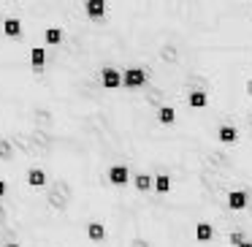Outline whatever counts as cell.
Instances as JSON below:
<instances>
[{
    "mask_svg": "<svg viewBox=\"0 0 252 247\" xmlns=\"http://www.w3.org/2000/svg\"><path fill=\"white\" fill-rule=\"evenodd\" d=\"M41 196H44V204H46L49 212L65 214L68 209H71V204H73V187L68 185L65 179H52L49 187H46Z\"/></svg>",
    "mask_w": 252,
    "mask_h": 247,
    "instance_id": "obj_1",
    "label": "cell"
},
{
    "mask_svg": "<svg viewBox=\"0 0 252 247\" xmlns=\"http://www.w3.org/2000/svg\"><path fill=\"white\" fill-rule=\"evenodd\" d=\"M149 82V71L141 66H133V63H125L122 66V90H130V93H136V90L147 87Z\"/></svg>",
    "mask_w": 252,
    "mask_h": 247,
    "instance_id": "obj_2",
    "label": "cell"
},
{
    "mask_svg": "<svg viewBox=\"0 0 252 247\" xmlns=\"http://www.w3.org/2000/svg\"><path fill=\"white\" fill-rule=\"evenodd\" d=\"M98 84H100V90H106V93L120 90L122 87V68L111 66V63H103V66L98 68Z\"/></svg>",
    "mask_w": 252,
    "mask_h": 247,
    "instance_id": "obj_3",
    "label": "cell"
},
{
    "mask_svg": "<svg viewBox=\"0 0 252 247\" xmlns=\"http://www.w3.org/2000/svg\"><path fill=\"white\" fill-rule=\"evenodd\" d=\"M222 207L233 214H241L247 207H250V196H247L244 187H230L228 193L222 196Z\"/></svg>",
    "mask_w": 252,
    "mask_h": 247,
    "instance_id": "obj_4",
    "label": "cell"
},
{
    "mask_svg": "<svg viewBox=\"0 0 252 247\" xmlns=\"http://www.w3.org/2000/svg\"><path fill=\"white\" fill-rule=\"evenodd\" d=\"M252 104V101H250ZM247 104V106H250ZM236 120V117H233ZM233 120H228V122H222V125L214 131V141L220 144V147H225V149H230V147H236L239 144V128H236V122Z\"/></svg>",
    "mask_w": 252,
    "mask_h": 247,
    "instance_id": "obj_5",
    "label": "cell"
},
{
    "mask_svg": "<svg viewBox=\"0 0 252 247\" xmlns=\"http://www.w3.org/2000/svg\"><path fill=\"white\" fill-rule=\"evenodd\" d=\"M130 176H133V171L127 169L125 163H111V166H106V179H109V185L111 187H127L130 185Z\"/></svg>",
    "mask_w": 252,
    "mask_h": 247,
    "instance_id": "obj_6",
    "label": "cell"
},
{
    "mask_svg": "<svg viewBox=\"0 0 252 247\" xmlns=\"http://www.w3.org/2000/svg\"><path fill=\"white\" fill-rule=\"evenodd\" d=\"M25 185L35 193H44L49 187V176H46V171L41 166H28L25 169Z\"/></svg>",
    "mask_w": 252,
    "mask_h": 247,
    "instance_id": "obj_7",
    "label": "cell"
},
{
    "mask_svg": "<svg viewBox=\"0 0 252 247\" xmlns=\"http://www.w3.org/2000/svg\"><path fill=\"white\" fill-rule=\"evenodd\" d=\"M82 14L87 22H103L106 14H109V0H84Z\"/></svg>",
    "mask_w": 252,
    "mask_h": 247,
    "instance_id": "obj_8",
    "label": "cell"
},
{
    "mask_svg": "<svg viewBox=\"0 0 252 247\" xmlns=\"http://www.w3.org/2000/svg\"><path fill=\"white\" fill-rule=\"evenodd\" d=\"M0 28H3V35L8 41H19L25 35V19L19 14H6L3 22H0Z\"/></svg>",
    "mask_w": 252,
    "mask_h": 247,
    "instance_id": "obj_9",
    "label": "cell"
},
{
    "mask_svg": "<svg viewBox=\"0 0 252 247\" xmlns=\"http://www.w3.org/2000/svg\"><path fill=\"white\" fill-rule=\"evenodd\" d=\"M63 41H65V30H63L60 25H46V28L41 30V46H44V49H57Z\"/></svg>",
    "mask_w": 252,
    "mask_h": 247,
    "instance_id": "obj_10",
    "label": "cell"
},
{
    "mask_svg": "<svg viewBox=\"0 0 252 247\" xmlns=\"http://www.w3.org/2000/svg\"><path fill=\"white\" fill-rule=\"evenodd\" d=\"M185 106L190 111H203L209 106V93L203 87H190L185 93Z\"/></svg>",
    "mask_w": 252,
    "mask_h": 247,
    "instance_id": "obj_11",
    "label": "cell"
},
{
    "mask_svg": "<svg viewBox=\"0 0 252 247\" xmlns=\"http://www.w3.org/2000/svg\"><path fill=\"white\" fill-rule=\"evenodd\" d=\"M106 236H109V228H106L103 223H98V220L84 223V239H87L90 245H103Z\"/></svg>",
    "mask_w": 252,
    "mask_h": 247,
    "instance_id": "obj_12",
    "label": "cell"
},
{
    "mask_svg": "<svg viewBox=\"0 0 252 247\" xmlns=\"http://www.w3.org/2000/svg\"><path fill=\"white\" fill-rule=\"evenodd\" d=\"M214 236H217V228H214L209 220H198V223L192 225V239H195L198 245H209V242H214Z\"/></svg>",
    "mask_w": 252,
    "mask_h": 247,
    "instance_id": "obj_13",
    "label": "cell"
},
{
    "mask_svg": "<svg viewBox=\"0 0 252 247\" xmlns=\"http://www.w3.org/2000/svg\"><path fill=\"white\" fill-rule=\"evenodd\" d=\"M46 60H49V52H46L44 46H41V44L30 46V52H28V66L33 68V71H44V68H46Z\"/></svg>",
    "mask_w": 252,
    "mask_h": 247,
    "instance_id": "obj_14",
    "label": "cell"
},
{
    "mask_svg": "<svg viewBox=\"0 0 252 247\" xmlns=\"http://www.w3.org/2000/svg\"><path fill=\"white\" fill-rule=\"evenodd\" d=\"M130 187L138 193V196H147V193H152V174H147V171H133Z\"/></svg>",
    "mask_w": 252,
    "mask_h": 247,
    "instance_id": "obj_15",
    "label": "cell"
},
{
    "mask_svg": "<svg viewBox=\"0 0 252 247\" xmlns=\"http://www.w3.org/2000/svg\"><path fill=\"white\" fill-rule=\"evenodd\" d=\"M171 187H174V179H171V174H165V171H158V174H152V193H158V196H168Z\"/></svg>",
    "mask_w": 252,
    "mask_h": 247,
    "instance_id": "obj_16",
    "label": "cell"
},
{
    "mask_svg": "<svg viewBox=\"0 0 252 247\" xmlns=\"http://www.w3.org/2000/svg\"><path fill=\"white\" fill-rule=\"evenodd\" d=\"M155 120H158L160 128H171V125H174V122H176V109H174V104H168V101H165V104L158 109Z\"/></svg>",
    "mask_w": 252,
    "mask_h": 247,
    "instance_id": "obj_17",
    "label": "cell"
},
{
    "mask_svg": "<svg viewBox=\"0 0 252 247\" xmlns=\"http://www.w3.org/2000/svg\"><path fill=\"white\" fill-rule=\"evenodd\" d=\"M14 160H17V149H14L11 139H8V136H0V166L14 163Z\"/></svg>",
    "mask_w": 252,
    "mask_h": 247,
    "instance_id": "obj_18",
    "label": "cell"
},
{
    "mask_svg": "<svg viewBox=\"0 0 252 247\" xmlns=\"http://www.w3.org/2000/svg\"><path fill=\"white\" fill-rule=\"evenodd\" d=\"M247 242V231H244V225L241 228H233V231H228L225 234V245L228 247H239V245H244Z\"/></svg>",
    "mask_w": 252,
    "mask_h": 247,
    "instance_id": "obj_19",
    "label": "cell"
},
{
    "mask_svg": "<svg viewBox=\"0 0 252 247\" xmlns=\"http://www.w3.org/2000/svg\"><path fill=\"white\" fill-rule=\"evenodd\" d=\"M127 247H152V245H149V239H147V236H138V234H133L130 239H127Z\"/></svg>",
    "mask_w": 252,
    "mask_h": 247,
    "instance_id": "obj_20",
    "label": "cell"
},
{
    "mask_svg": "<svg viewBox=\"0 0 252 247\" xmlns=\"http://www.w3.org/2000/svg\"><path fill=\"white\" fill-rule=\"evenodd\" d=\"M3 225H8V207L0 201V228H3Z\"/></svg>",
    "mask_w": 252,
    "mask_h": 247,
    "instance_id": "obj_21",
    "label": "cell"
},
{
    "mask_svg": "<svg viewBox=\"0 0 252 247\" xmlns=\"http://www.w3.org/2000/svg\"><path fill=\"white\" fill-rule=\"evenodd\" d=\"M6 196H8V182L0 176V201H6Z\"/></svg>",
    "mask_w": 252,
    "mask_h": 247,
    "instance_id": "obj_22",
    "label": "cell"
},
{
    "mask_svg": "<svg viewBox=\"0 0 252 247\" xmlns=\"http://www.w3.org/2000/svg\"><path fill=\"white\" fill-rule=\"evenodd\" d=\"M244 95L252 101V76H247V82H244Z\"/></svg>",
    "mask_w": 252,
    "mask_h": 247,
    "instance_id": "obj_23",
    "label": "cell"
},
{
    "mask_svg": "<svg viewBox=\"0 0 252 247\" xmlns=\"http://www.w3.org/2000/svg\"><path fill=\"white\" fill-rule=\"evenodd\" d=\"M0 247H22V245H19V242H3Z\"/></svg>",
    "mask_w": 252,
    "mask_h": 247,
    "instance_id": "obj_24",
    "label": "cell"
},
{
    "mask_svg": "<svg viewBox=\"0 0 252 247\" xmlns=\"http://www.w3.org/2000/svg\"><path fill=\"white\" fill-rule=\"evenodd\" d=\"M239 247H252V242H250V239H247V242H244V245H239Z\"/></svg>",
    "mask_w": 252,
    "mask_h": 247,
    "instance_id": "obj_25",
    "label": "cell"
}]
</instances>
